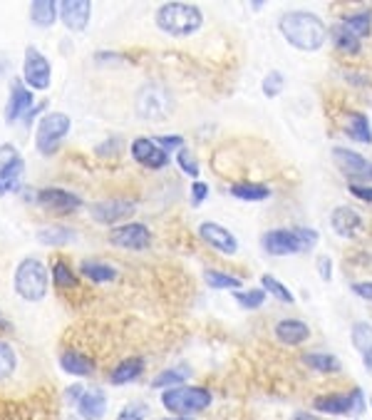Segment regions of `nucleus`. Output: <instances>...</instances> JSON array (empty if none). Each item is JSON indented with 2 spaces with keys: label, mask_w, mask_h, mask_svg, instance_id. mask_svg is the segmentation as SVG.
<instances>
[{
  "label": "nucleus",
  "mask_w": 372,
  "mask_h": 420,
  "mask_svg": "<svg viewBox=\"0 0 372 420\" xmlns=\"http://www.w3.org/2000/svg\"><path fill=\"white\" fill-rule=\"evenodd\" d=\"M79 271L85 273L90 281H97V284H109V281L117 278V269L107 267V264H102V262H82Z\"/></svg>",
  "instance_id": "7c9ffc66"
},
{
  "label": "nucleus",
  "mask_w": 372,
  "mask_h": 420,
  "mask_svg": "<svg viewBox=\"0 0 372 420\" xmlns=\"http://www.w3.org/2000/svg\"><path fill=\"white\" fill-rule=\"evenodd\" d=\"M82 393H85V388H82V386H70L68 388V398H75V400H79V398H82Z\"/></svg>",
  "instance_id": "de8ad7c7"
},
{
  "label": "nucleus",
  "mask_w": 372,
  "mask_h": 420,
  "mask_svg": "<svg viewBox=\"0 0 372 420\" xmlns=\"http://www.w3.org/2000/svg\"><path fill=\"white\" fill-rule=\"evenodd\" d=\"M33 112V92L25 87L23 80H13V85H10V97H8V105H6V119L8 122H15V119H20L25 114Z\"/></svg>",
  "instance_id": "4468645a"
},
{
  "label": "nucleus",
  "mask_w": 372,
  "mask_h": 420,
  "mask_svg": "<svg viewBox=\"0 0 372 420\" xmlns=\"http://www.w3.org/2000/svg\"><path fill=\"white\" fill-rule=\"evenodd\" d=\"M147 418V405L139 403V400H134V403L124 405L122 410H119L117 420H144Z\"/></svg>",
  "instance_id": "a19ab883"
},
{
  "label": "nucleus",
  "mask_w": 372,
  "mask_h": 420,
  "mask_svg": "<svg viewBox=\"0 0 372 420\" xmlns=\"http://www.w3.org/2000/svg\"><path fill=\"white\" fill-rule=\"evenodd\" d=\"M154 142L159 144V147L166 152V149H181L184 147V137H179V135H164V137H154Z\"/></svg>",
  "instance_id": "79ce46f5"
},
{
  "label": "nucleus",
  "mask_w": 372,
  "mask_h": 420,
  "mask_svg": "<svg viewBox=\"0 0 372 420\" xmlns=\"http://www.w3.org/2000/svg\"><path fill=\"white\" fill-rule=\"evenodd\" d=\"M333 159L338 162V167L357 182H372V162L365 159L360 152H352L348 147H333Z\"/></svg>",
  "instance_id": "9b49d317"
},
{
  "label": "nucleus",
  "mask_w": 372,
  "mask_h": 420,
  "mask_svg": "<svg viewBox=\"0 0 372 420\" xmlns=\"http://www.w3.org/2000/svg\"><path fill=\"white\" fill-rule=\"evenodd\" d=\"M318 271H320L323 281H330V278H333V262H330L327 256H320V259H318Z\"/></svg>",
  "instance_id": "49530a36"
},
{
  "label": "nucleus",
  "mask_w": 372,
  "mask_h": 420,
  "mask_svg": "<svg viewBox=\"0 0 372 420\" xmlns=\"http://www.w3.org/2000/svg\"><path fill=\"white\" fill-rule=\"evenodd\" d=\"M90 15H92L90 0H62L60 17L68 30H75V33L85 30L87 23H90Z\"/></svg>",
  "instance_id": "a211bd4d"
},
{
  "label": "nucleus",
  "mask_w": 372,
  "mask_h": 420,
  "mask_svg": "<svg viewBox=\"0 0 372 420\" xmlns=\"http://www.w3.org/2000/svg\"><path fill=\"white\" fill-rule=\"evenodd\" d=\"M231 197L241 199V202H263V199L271 197V189L265 187V184H258V182H238V184H231Z\"/></svg>",
  "instance_id": "a878e982"
},
{
  "label": "nucleus",
  "mask_w": 372,
  "mask_h": 420,
  "mask_svg": "<svg viewBox=\"0 0 372 420\" xmlns=\"http://www.w3.org/2000/svg\"><path fill=\"white\" fill-rule=\"evenodd\" d=\"M278 30L288 40V45H293L295 50L303 52H316L325 45L327 40V25L323 23V17L310 10H288L278 20Z\"/></svg>",
  "instance_id": "f257e3e1"
},
{
  "label": "nucleus",
  "mask_w": 372,
  "mask_h": 420,
  "mask_svg": "<svg viewBox=\"0 0 372 420\" xmlns=\"http://www.w3.org/2000/svg\"><path fill=\"white\" fill-rule=\"evenodd\" d=\"M283 87H286V77H283L281 70H271V73L263 77V82H261V90H263V95L271 97V100L281 95Z\"/></svg>",
  "instance_id": "e433bc0d"
},
{
  "label": "nucleus",
  "mask_w": 372,
  "mask_h": 420,
  "mask_svg": "<svg viewBox=\"0 0 372 420\" xmlns=\"http://www.w3.org/2000/svg\"><path fill=\"white\" fill-rule=\"evenodd\" d=\"M310 329L298 318H283L276 324V338L286 346H300L308 341Z\"/></svg>",
  "instance_id": "412c9836"
},
{
  "label": "nucleus",
  "mask_w": 372,
  "mask_h": 420,
  "mask_svg": "<svg viewBox=\"0 0 372 420\" xmlns=\"http://www.w3.org/2000/svg\"><path fill=\"white\" fill-rule=\"evenodd\" d=\"M169 420H189V418H169Z\"/></svg>",
  "instance_id": "3c124183"
},
{
  "label": "nucleus",
  "mask_w": 372,
  "mask_h": 420,
  "mask_svg": "<svg viewBox=\"0 0 372 420\" xmlns=\"http://www.w3.org/2000/svg\"><path fill=\"white\" fill-rule=\"evenodd\" d=\"M303 363L313 370H320V373H338L340 361L330 353H305Z\"/></svg>",
  "instance_id": "2f4dec72"
},
{
  "label": "nucleus",
  "mask_w": 372,
  "mask_h": 420,
  "mask_svg": "<svg viewBox=\"0 0 372 420\" xmlns=\"http://www.w3.org/2000/svg\"><path fill=\"white\" fill-rule=\"evenodd\" d=\"M38 202L45 209L57 211V214H68V211H75L82 207V199L72 192H65V189H57V187H47V189H40L38 192Z\"/></svg>",
  "instance_id": "2eb2a0df"
},
{
  "label": "nucleus",
  "mask_w": 372,
  "mask_h": 420,
  "mask_svg": "<svg viewBox=\"0 0 372 420\" xmlns=\"http://www.w3.org/2000/svg\"><path fill=\"white\" fill-rule=\"evenodd\" d=\"M30 17H33V23L40 25V28H50L57 17L55 0H35L33 6H30Z\"/></svg>",
  "instance_id": "bb28decb"
},
{
  "label": "nucleus",
  "mask_w": 372,
  "mask_h": 420,
  "mask_svg": "<svg viewBox=\"0 0 372 420\" xmlns=\"http://www.w3.org/2000/svg\"><path fill=\"white\" fill-rule=\"evenodd\" d=\"M345 132H348V137L352 142L372 144V127L365 112H350L348 122H345Z\"/></svg>",
  "instance_id": "5701e85b"
},
{
  "label": "nucleus",
  "mask_w": 372,
  "mask_h": 420,
  "mask_svg": "<svg viewBox=\"0 0 372 420\" xmlns=\"http://www.w3.org/2000/svg\"><path fill=\"white\" fill-rule=\"evenodd\" d=\"M199 237H201V241H206V244L214 246L216 251H221L226 256H233L238 251V239L226 227H221V224L203 222L199 227Z\"/></svg>",
  "instance_id": "ddd939ff"
},
{
  "label": "nucleus",
  "mask_w": 372,
  "mask_h": 420,
  "mask_svg": "<svg viewBox=\"0 0 372 420\" xmlns=\"http://www.w3.org/2000/svg\"><path fill=\"white\" fill-rule=\"evenodd\" d=\"M203 278H206V284H209L211 289H219V291H238L243 284L238 276L219 271V269H206V271H203Z\"/></svg>",
  "instance_id": "c756f323"
},
{
  "label": "nucleus",
  "mask_w": 372,
  "mask_h": 420,
  "mask_svg": "<svg viewBox=\"0 0 372 420\" xmlns=\"http://www.w3.org/2000/svg\"><path fill=\"white\" fill-rule=\"evenodd\" d=\"M348 192L352 194V197L362 199V202H372V187H362V184H350Z\"/></svg>",
  "instance_id": "a18cd8bd"
},
{
  "label": "nucleus",
  "mask_w": 372,
  "mask_h": 420,
  "mask_svg": "<svg viewBox=\"0 0 372 420\" xmlns=\"http://www.w3.org/2000/svg\"><path fill=\"white\" fill-rule=\"evenodd\" d=\"M0 329H8V326H6V321H3V316H0Z\"/></svg>",
  "instance_id": "8fccbe9b"
},
{
  "label": "nucleus",
  "mask_w": 372,
  "mask_h": 420,
  "mask_svg": "<svg viewBox=\"0 0 372 420\" xmlns=\"http://www.w3.org/2000/svg\"><path fill=\"white\" fill-rule=\"evenodd\" d=\"M343 25L348 33H352L355 38H367L372 33V13L370 10H360V13H352L343 20Z\"/></svg>",
  "instance_id": "cd10ccee"
},
{
  "label": "nucleus",
  "mask_w": 372,
  "mask_h": 420,
  "mask_svg": "<svg viewBox=\"0 0 372 420\" xmlns=\"http://www.w3.org/2000/svg\"><path fill=\"white\" fill-rule=\"evenodd\" d=\"M50 286L47 269L40 259H23L15 269V294L28 303L42 301Z\"/></svg>",
  "instance_id": "20e7f679"
},
{
  "label": "nucleus",
  "mask_w": 372,
  "mask_h": 420,
  "mask_svg": "<svg viewBox=\"0 0 372 420\" xmlns=\"http://www.w3.org/2000/svg\"><path fill=\"white\" fill-rule=\"evenodd\" d=\"M206 197H209V187H206V182H192V202H194V207H199L201 202H206Z\"/></svg>",
  "instance_id": "37998d69"
},
{
  "label": "nucleus",
  "mask_w": 372,
  "mask_h": 420,
  "mask_svg": "<svg viewBox=\"0 0 372 420\" xmlns=\"http://www.w3.org/2000/svg\"><path fill=\"white\" fill-rule=\"evenodd\" d=\"M176 165H179L181 172H186L189 177H199V165H196V157H194L192 149L181 147L179 154H176Z\"/></svg>",
  "instance_id": "ea45409f"
},
{
  "label": "nucleus",
  "mask_w": 372,
  "mask_h": 420,
  "mask_svg": "<svg viewBox=\"0 0 372 420\" xmlns=\"http://www.w3.org/2000/svg\"><path fill=\"white\" fill-rule=\"evenodd\" d=\"M189 378V368L186 366H179V368H166L157 375L152 381V388H174L181 386V381Z\"/></svg>",
  "instance_id": "72a5a7b5"
},
{
  "label": "nucleus",
  "mask_w": 372,
  "mask_h": 420,
  "mask_svg": "<svg viewBox=\"0 0 372 420\" xmlns=\"http://www.w3.org/2000/svg\"><path fill=\"white\" fill-rule=\"evenodd\" d=\"M70 132V117L65 112H50L38 122V132H35V144L42 154H52L65 135Z\"/></svg>",
  "instance_id": "423d86ee"
},
{
  "label": "nucleus",
  "mask_w": 372,
  "mask_h": 420,
  "mask_svg": "<svg viewBox=\"0 0 372 420\" xmlns=\"http://www.w3.org/2000/svg\"><path fill=\"white\" fill-rule=\"evenodd\" d=\"M352 294H357L362 301H372V281H357L352 284Z\"/></svg>",
  "instance_id": "c03bdc74"
},
{
  "label": "nucleus",
  "mask_w": 372,
  "mask_h": 420,
  "mask_svg": "<svg viewBox=\"0 0 372 420\" xmlns=\"http://www.w3.org/2000/svg\"><path fill=\"white\" fill-rule=\"evenodd\" d=\"M50 60H47L38 47H28L25 50V63H23V80L35 90H47L50 87Z\"/></svg>",
  "instance_id": "1a4fd4ad"
},
{
  "label": "nucleus",
  "mask_w": 372,
  "mask_h": 420,
  "mask_svg": "<svg viewBox=\"0 0 372 420\" xmlns=\"http://www.w3.org/2000/svg\"><path fill=\"white\" fill-rule=\"evenodd\" d=\"M77 413L85 420H102L107 413V396L100 388H90L77 400Z\"/></svg>",
  "instance_id": "aec40b11"
},
{
  "label": "nucleus",
  "mask_w": 372,
  "mask_h": 420,
  "mask_svg": "<svg viewBox=\"0 0 372 420\" xmlns=\"http://www.w3.org/2000/svg\"><path fill=\"white\" fill-rule=\"evenodd\" d=\"M261 284H263L265 294H271L273 299H278L281 303H293L295 301L293 291H288L286 286H283V281H278L273 273H263V276H261Z\"/></svg>",
  "instance_id": "473e14b6"
},
{
  "label": "nucleus",
  "mask_w": 372,
  "mask_h": 420,
  "mask_svg": "<svg viewBox=\"0 0 372 420\" xmlns=\"http://www.w3.org/2000/svg\"><path fill=\"white\" fill-rule=\"evenodd\" d=\"M203 23V13L192 3H164L157 10V28L171 38H189Z\"/></svg>",
  "instance_id": "f03ea898"
},
{
  "label": "nucleus",
  "mask_w": 372,
  "mask_h": 420,
  "mask_svg": "<svg viewBox=\"0 0 372 420\" xmlns=\"http://www.w3.org/2000/svg\"><path fill=\"white\" fill-rule=\"evenodd\" d=\"M15 366H17L15 348L8 341H0V381H8L15 373Z\"/></svg>",
  "instance_id": "c9c22d12"
},
{
  "label": "nucleus",
  "mask_w": 372,
  "mask_h": 420,
  "mask_svg": "<svg viewBox=\"0 0 372 420\" xmlns=\"http://www.w3.org/2000/svg\"><path fill=\"white\" fill-rule=\"evenodd\" d=\"M211 393L199 386H174L162 396V405L169 413L186 418V415H196L211 405Z\"/></svg>",
  "instance_id": "39448f33"
},
{
  "label": "nucleus",
  "mask_w": 372,
  "mask_h": 420,
  "mask_svg": "<svg viewBox=\"0 0 372 420\" xmlns=\"http://www.w3.org/2000/svg\"><path fill=\"white\" fill-rule=\"evenodd\" d=\"M233 299H236L243 308H261V306H263V301H265V291L263 289L236 291V294H233Z\"/></svg>",
  "instance_id": "58836bf2"
},
{
  "label": "nucleus",
  "mask_w": 372,
  "mask_h": 420,
  "mask_svg": "<svg viewBox=\"0 0 372 420\" xmlns=\"http://www.w3.org/2000/svg\"><path fill=\"white\" fill-rule=\"evenodd\" d=\"M77 239V232L70 227H45L38 232V241L40 244H47V246H55V244H68V241H75Z\"/></svg>",
  "instance_id": "c85d7f7f"
},
{
  "label": "nucleus",
  "mask_w": 372,
  "mask_h": 420,
  "mask_svg": "<svg viewBox=\"0 0 372 420\" xmlns=\"http://www.w3.org/2000/svg\"><path fill=\"white\" fill-rule=\"evenodd\" d=\"M144 373V358H124V361H119V366H114L112 370V383L114 386H124V383H132L134 378H139V375Z\"/></svg>",
  "instance_id": "b1692460"
},
{
  "label": "nucleus",
  "mask_w": 372,
  "mask_h": 420,
  "mask_svg": "<svg viewBox=\"0 0 372 420\" xmlns=\"http://www.w3.org/2000/svg\"><path fill=\"white\" fill-rule=\"evenodd\" d=\"M350 338H352L355 351L360 353L365 370L372 373V326L365 324V321H357V324L350 329Z\"/></svg>",
  "instance_id": "4be33fe9"
},
{
  "label": "nucleus",
  "mask_w": 372,
  "mask_h": 420,
  "mask_svg": "<svg viewBox=\"0 0 372 420\" xmlns=\"http://www.w3.org/2000/svg\"><path fill=\"white\" fill-rule=\"evenodd\" d=\"M52 281H55V286L68 289V286L77 284V276H75V271L65 262H55L52 264Z\"/></svg>",
  "instance_id": "4c0bfd02"
},
{
  "label": "nucleus",
  "mask_w": 372,
  "mask_h": 420,
  "mask_svg": "<svg viewBox=\"0 0 372 420\" xmlns=\"http://www.w3.org/2000/svg\"><path fill=\"white\" fill-rule=\"evenodd\" d=\"M293 420H318V418H313L310 413H295Z\"/></svg>",
  "instance_id": "09e8293b"
},
{
  "label": "nucleus",
  "mask_w": 372,
  "mask_h": 420,
  "mask_svg": "<svg viewBox=\"0 0 372 420\" xmlns=\"http://www.w3.org/2000/svg\"><path fill=\"white\" fill-rule=\"evenodd\" d=\"M132 157L141 167H147V170H164V167L169 165V152H164L149 137H137L134 142H132Z\"/></svg>",
  "instance_id": "f8f14e48"
},
{
  "label": "nucleus",
  "mask_w": 372,
  "mask_h": 420,
  "mask_svg": "<svg viewBox=\"0 0 372 420\" xmlns=\"http://www.w3.org/2000/svg\"><path fill=\"white\" fill-rule=\"evenodd\" d=\"M137 107H139V114H141V117L157 119V117H164V114L169 112L171 103H169V97H166V92H164L162 87L147 85L144 90H141Z\"/></svg>",
  "instance_id": "dca6fc26"
},
{
  "label": "nucleus",
  "mask_w": 372,
  "mask_h": 420,
  "mask_svg": "<svg viewBox=\"0 0 372 420\" xmlns=\"http://www.w3.org/2000/svg\"><path fill=\"white\" fill-rule=\"evenodd\" d=\"M25 162L13 144H0V194L17 192L23 184Z\"/></svg>",
  "instance_id": "0eeeda50"
},
{
  "label": "nucleus",
  "mask_w": 372,
  "mask_h": 420,
  "mask_svg": "<svg viewBox=\"0 0 372 420\" xmlns=\"http://www.w3.org/2000/svg\"><path fill=\"white\" fill-rule=\"evenodd\" d=\"M318 239H320V234L316 229H271L261 237V246L271 256H290L310 251L318 244Z\"/></svg>",
  "instance_id": "7ed1b4c3"
},
{
  "label": "nucleus",
  "mask_w": 372,
  "mask_h": 420,
  "mask_svg": "<svg viewBox=\"0 0 372 420\" xmlns=\"http://www.w3.org/2000/svg\"><path fill=\"white\" fill-rule=\"evenodd\" d=\"M60 368L70 375H92L95 373V363H92L87 356H82L79 351H65L62 353Z\"/></svg>",
  "instance_id": "393cba45"
},
{
  "label": "nucleus",
  "mask_w": 372,
  "mask_h": 420,
  "mask_svg": "<svg viewBox=\"0 0 372 420\" xmlns=\"http://www.w3.org/2000/svg\"><path fill=\"white\" fill-rule=\"evenodd\" d=\"M109 241H112L114 246H119V249L141 251L152 244V232L139 222L122 224V227H114L112 232H109Z\"/></svg>",
  "instance_id": "9d476101"
},
{
  "label": "nucleus",
  "mask_w": 372,
  "mask_h": 420,
  "mask_svg": "<svg viewBox=\"0 0 372 420\" xmlns=\"http://www.w3.org/2000/svg\"><path fill=\"white\" fill-rule=\"evenodd\" d=\"M313 408H316L318 413H325V415H348V413L360 415L362 408H365V393H362L360 388H355L352 393H330V396H320V398H316Z\"/></svg>",
  "instance_id": "6e6552de"
},
{
  "label": "nucleus",
  "mask_w": 372,
  "mask_h": 420,
  "mask_svg": "<svg viewBox=\"0 0 372 420\" xmlns=\"http://www.w3.org/2000/svg\"><path fill=\"white\" fill-rule=\"evenodd\" d=\"M330 227H333V232L338 234V237L352 239L362 229V216L360 211L352 209V207H338V209H333V214H330Z\"/></svg>",
  "instance_id": "6ab92c4d"
},
{
  "label": "nucleus",
  "mask_w": 372,
  "mask_h": 420,
  "mask_svg": "<svg viewBox=\"0 0 372 420\" xmlns=\"http://www.w3.org/2000/svg\"><path fill=\"white\" fill-rule=\"evenodd\" d=\"M137 209L134 202H127V199H107V202H100V204L92 207V219L100 224H114L122 222L127 216H132Z\"/></svg>",
  "instance_id": "f3484780"
},
{
  "label": "nucleus",
  "mask_w": 372,
  "mask_h": 420,
  "mask_svg": "<svg viewBox=\"0 0 372 420\" xmlns=\"http://www.w3.org/2000/svg\"><path fill=\"white\" fill-rule=\"evenodd\" d=\"M333 38H335V47H338V50L348 52V55H355V52H360V38H355L352 33H348L343 25H335Z\"/></svg>",
  "instance_id": "f704fd0d"
}]
</instances>
